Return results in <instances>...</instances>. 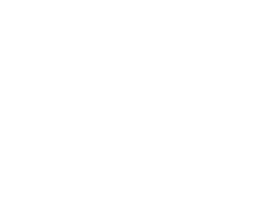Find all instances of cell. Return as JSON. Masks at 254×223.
<instances>
[]
</instances>
